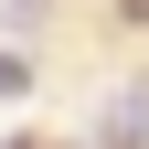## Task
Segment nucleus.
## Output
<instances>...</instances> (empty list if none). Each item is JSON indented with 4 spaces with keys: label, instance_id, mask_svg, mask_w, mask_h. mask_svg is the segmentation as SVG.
<instances>
[{
    "label": "nucleus",
    "instance_id": "4",
    "mask_svg": "<svg viewBox=\"0 0 149 149\" xmlns=\"http://www.w3.org/2000/svg\"><path fill=\"white\" fill-rule=\"evenodd\" d=\"M117 32H149V0H117Z\"/></svg>",
    "mask_w": 149,
    "mask_h": 149
},
{
    "label": "nucleus",
    "instance_id": "1",
    "mask_svg": "<svg viewBox=\"0 0 149 149\" xmlns=\"http://www.w3.org/2000/svg\"><path fill=\"white\" fill-rule=\"evenodd\" d=\"M96 149H149V85H117V96H96V128H85Z\"/></svg>",
    "mask_w": 149,
    "mask_h": 149
},
{
    "label": "nucleus",
    "instance_id": "3",
    "mask_svg": "<svg viewBox=\"0 0 149 149\" xmlns=\"http://www.w3.org/2000/svg\"><path fill=\"white\" fill-rule=\"evenodd\" d=\"M11 96H32V53H0V107Z\"/></svg>",
    "mask_w": 149,
    "mask_h": 149
},
{
    "label": "nucleus",
    "instance_id": "2",
    "mask_svg": "<svg viewBox=\"0 0 149 149\" xmlns=\"http://www.w3.org/2000/svg\"><path fill=\"white\" fill-rule=\"evenodd\" d=\"M43 22H53V0H0V32H22V43H32Z\"/></svg>",
    "mask_w": 149,
    "mask_h": 149
},
{
    "label": "nucleus",
    "instance_id": "5",
    "mask_svg": "<svg viewBox=\"0 0 149 149\" xmlns=\"http://www.w3.org/2000/svg\"><path fill=\"white\" fill-rule=\"evenodd\" d=\"M11 149H53V139H11Z\"/></svg>",
    "mask_w": 149,
    "mask_h": 149
}]
</instances>
